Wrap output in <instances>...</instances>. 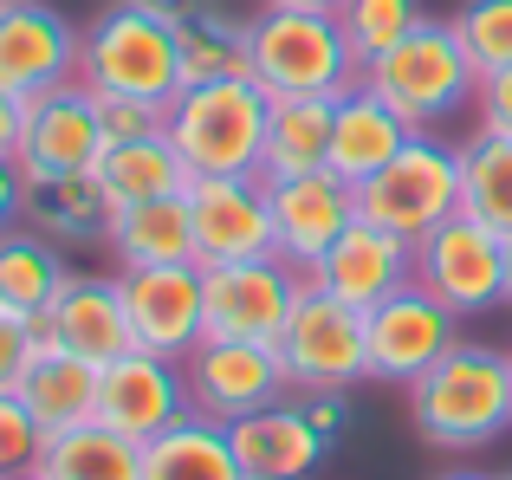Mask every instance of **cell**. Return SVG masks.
<instances>
[{
    "label": "cell",
    "mask_w": 512,
    "mask_h": 480,
    "mask_svg": "<svg viewBox=\"0 0 512 480\" xmlns=\"http://www.w3.org/2000/svg\"><path fill=\"white\" fill-rule=\"evenodd\" d=\"M474 124L493 130V137H512V72H487V78H480Z\"/></svg>",
    "instance_id": "obj_37"
},
{
    "label": "cell",
    "mask_w": 512,
    "mask_h": 480,
    "mask_svg": "<svg viewBox=\"0 0 512 480\" xmlns=\"http://www.w3.org/2000/svg\"><path fill=\"white\" fill-rule=\"evenodd\" d=\"M188 221H195V266L273 253V202H266L260 176H195L188 182Z\"/></svg>",
    "instance_id": "obj_15"
},
{
    "label": "cell",
    "mask_w": 512,
    "mask_h": 480,
    "mask_svg": "<svg viewBox=\"0 0 512 480\" xmlns=\"http://www.w3.org/2000/svg\"><path fill=\"white\" fill-rule=\"evenodd\" d=\"M33 331H39V344H59V351L85 357V364H111V357L137 351L117 279H85V273H72V286L59 292V305H52V312L39 318Z\"/></svg>",
    "instance_id": "obj_20"
},
{
    "label": "cell",
    "mask_w": 512,
    "mask_h": 480,
    "mask_svg": "<svg viewBox=\"0 0 512 480\" xmlns=\"http://www.w3.org/2000/svg\"><path fill=\"white\" fill-rule=\"evenodd\" d=\"M266 117H273V98L253 78H208L169 98L163 137L188 163V176H260Z\"/></svg>",
    "instance_id": "obj_2"
},
{
    "label": "cell",
    "mask_w": 512,
    "mask_h": 480,
    "mask_svg": "<svg viewBox=\"0 0 512 480\" xmlns=\"http://www.w3.org/2000/svg\"><path fill=\"white\" fill-rule=\"evenodd\" d=\"M91 176L104 182L111 208H130V202H163V195H188V163L175 156L169 137H143V143H111L98 156Z\"/></svg>",
    "instance_id": "obj_27"
},
{
    "label": "cell",
    "mask_w": 512,
    "mask_h": 480,
    "mask_svg": "<svg viewBox=\"0 0 512 480\" xmlns=\"http://www.w3.org/2000/svg\"><path fill=\"white\" fill-rule=\"evenodd\" d=\"M182 46V85H208V78H253V20L227 7H201L195 20L175 26Z\"/></svg>",
    "instance_id": "obj_29"
},
{
    "label": "cell",
    "mask_w": 512,
    "mask_h": 480,
    "mask_svg": "<svg viewBox=\"0 0 512 480\" xmlns=\"http://www.w3.org/2000/svg\"><path fill=\"white\" fill-rule=\"evenodd\" d=\"M20 208H26V176H20V163L0 150V234L20 228Z\"/></svg>",
    "instance_id": "obj_39"
},
{
    "label": "cell",
    "mask_w": 512,
    "mask_h": 480,
    "mask_svg": "<svg viewBox=\"0 0 512 480\" xmlns=\"http://www.w3.org/2000/svg\"><path fill=\"white\" fill-rule=\"evenodd\" d=\"M312 286H325L331 299L357 305V312H376L402 286H415V240H402V234H389V228L357 215L338 247L312 266Z\"/></svg>",
    "instance_id": "obj_18"
},
{
    "label": "cell",
    "mask_w": 512,
    "mask_h": 480,
    "mask_svg": "<svg viewBox=\"0 0 512 480\" xmlns=\"http://www.w3.org/2000/svg\"><path fill=\"white\" fill-rule=\"evenodd\" d=\"M117 292L130 312V338L137 351H156L169 364H182L208 325H201V266H117Z\"/></svg>",
    "instance_id": "obj_11"
},
{
    "label": "cell",
    "mask_w": 512,
    "mask_h": 480,
    "mask_svg": "<svg viewBox=\"0 0 512 480\" xmlns=\"http://www.w3.org/2000/svg\"><path fill=\"white\" fill-rule=\"evenodd\" d=\"M20 111H26V104L0 85V150H7V156H13V143H20Z\"/></svg>",
    "instance_id": "obj_40"
},
{
    "label": "cell",
    "mask_w": 512,
    "mask_h": 480,
    "mask_svg": "<svg viewBox=\"0 0 512 480\" xmlns=\"http://www.w3.org/2000/svg\"><path fill=\"white\" fill-rule=\"evenodd\" d=\"M111 195H104V182L91 176V169H78V176H39L26 182V208L20 221L26 228H39L46 240H59V247H91V240L111 234Z\"/></svg>",
    "instance_id": "obj_24"
},
{
    "label": "cell",
    "mask_w": 512,
    "mask_h": 480,
    "mask_svg": "<svg viewBox=\"0 0 512 480\" xmlns=\"http://www.w3.org/2000/svg\"><path fill=\"white\" fill-rule=\"evenodd\" d=\"M325 156H331V98H279L273 117H266L260 182L318 176Z\"/></svg>",
    "instance_id": "obj_26"
},
{
    "label": "cell",
    "mask_w": 512,
    "mask_h": 480,
    "mask_svg": "<svg viewBox=\"0 0 512 480\" xmlns=\"http://www.w3.org/2000/svg\"><path fill=\"white\" fill-rule=\"evenodd\" d=\"M435 480H493V474H474V468H448V474H435Z\"/></svg>",
    "instance_id": "obj_43"
},
{
    "label": "cell",
    "mask_w": 512,
    "mask_h": 480,
    "mask_svg": "<svg viewBox=\"0 0 512 480\" xmlns=\"http://www.w3.org/2000/svg\"><path fill=\"white\" fill-rule=\"evenodd\" d=\"M33 357H39V331L20 325V318H0V396H20Z\"/></svg>",
    "instance_id": "obj_36"
},
{
    "label": "cell",
    "mask_w": 512,
    "mask_h": 480,
    "mask_svg": "<svg viewBox=\"0 0 512 480\" xmlns=\"http://www.w3.org/2000/svg\"><path fill=\"white\" fill-rule=\"evenodd\" d=\"M357 215L402 240H428L441 221L461 215V143L415 130L370 182H357Z\"/></svg>",
    "instance_id": "obj_6"
},
{
    "label": "cell",
    "mask_w": 512,
    "mask_h": 480,
    "mask_svg": "<svg viewBox=\"0 0 512 480\" xmlns=\"http://www.w3.org/2000/svg\"><path fill=\"white\" fill-rule=\"evenodd\" d=\"M279 364H286L292 396L318 390H350L370 377V312L331 299L325 286L305 279L299 305H292L286 331H279Z\"/></svg>",
    "instance_id": "obj_7"
},
{
    "label": "cell",
    "mask_w": 512,
    "mask_h": 480,
    "mask_svg": "<svg viewBox=\"0 0 512 480\" xmlns=\"http://www.w3.org/2000/svg\"><path fill=\"white\" fill-rule=\"evenodd\" d=\"M506 305H512V240H506Z\"/></svg>",
    "instance_id": "obj_44"
},
{
    "label": "cell",
    "mask_w": 512,
    "mask_h": 480,
    "mask_svg": "<svg viewBox=\"0 0 512 480\" xmlns=\"http://www.w3.org/2000/svg\"><path fill=\"white\" fill-rule=\"evenodd\" d=\"M299 292H305V273L286 266L279 253L201 266V325H208V338L279 344V331H286Z\"/></svg>",
    "instance_id": "obj_8"
},
{
    "label": "cell",
    "mask_w": 512,
    "mask_h": 480,
    "mask_svg": "<svg viewBox=\"0 0 512 480\" xmlns=\"http://www.w3.org/2000/svg\"><path fill=\"white\" fill-rule=\"evenodd\" d=\"M65 286H72V266H65L59 240H46L39 228H26V221L0 234V318L39 325L59 305Z\"/></svg>",
    "instance_id": "obj_22"
},
{
    "label": "cell",
    "mask_w": 512,
    "mask_h": 480,
    "mask_svg": "<svg viewBox=\"0 0 512 480\" xmlns=\"http://www.w3.org/2000/svg\"><path fill=\"white\" fill-rule=\"evenodd\" d=\"M78 85L85 91H117V98H156L169 104L182 91V46L175 26L143 13L137 0H117L78 39Z\"/></svg>",
    "instance_id": "obj_5"
},
{
    "label": "cell",
    "mask_w": 512,
    "mask_h": 480,
    "mask_svg": "<svg viewBox=\"0 0 512 480\" xmlns=\"http://www.w3.org/2000/svg\"><path fill=\"white\" fill-rule=\"evenodd\" d=\"M182 377H188V409L221 422V429L292 396L279 344H247V338H201L195 351L182 357Z\"/></svg>",
    "instance_id": "obj_10"
},
{
    "label": "cell",
    "mask_w": 512,
    "mask_h": 480,
    "mask_svg": "<svg viewBox=\"0 0 512 480\" xmlns=\"http://www.w3.org/2000/svg\"><path fill=\"white\" fill-rule=\"evenodd\" d=\"M78 26L52 0H0V85L13 98H39L78 78Z\"/></svg>",
    "instance_id": "obj_12"
},
{
    "label": "cell",
    "mask_w": 512,
    "mask_h": 480,
    "mask_svg": "<svg viewBox=\"0 0 512 480\" xmlns=\"http://www.w3.org/2000/svg\"><path fill=\"white\" fill-rule=\"evenodd\" d=\"M39 455H46V429L33 422V409L20 396H0V480L39 468Z\"/></svg>",
    "instance_id": "obj_35"
},
{
    "label": "cell",
    "mask_w": 512,
    "mask_h": 480,
    "mask_svg": "<svg viewBox=\"0 0 512 480\" xmlns=\"http://www.w3.org/2000/svg\"><path fill=\"white\" fill-rule=\"evenodd\" d=\"M7 480H46V474H39V468H26V474H7Z\"/></svg>",
    "instance_id": "obj_45"
},
{
    "label": "cell",
    "mask_w": 512,
    "mask_h": 480,
    "mask_svg": "<svg viewBox=\"0 0 512 480\" xmlns=\"http://www.w3.org/2000/svg\"><path fill=\"white\" fill-rule=\"evenodd\" d=\"M182 416H195L182 364H169L156 351H124L104 364V377H98V422L104 429L130 435V442H156Z\"/></svg>",
    "instance_id": "obj_16"
},
{
    "label": "cell",
    "mask_w": 512,
    "mask_h": 480,
    "mask_svg": "<svg viewBox=\"0 0 512 480\" xmlns=\"http://www.w3.org/2000/svg\"><path fill=\"white\" fill-rule=\"evenodd\" d=\"M363 85L389 104L409 130H441L480 98V72L448 20H422L402 46L363 65Z\"/></svg>",
    "instance_id": "obj_3"
},
{
    "label": "cell",
    "mask_w": 512,
    "mask_h": 480,
    "mask_svg": "<svg viewBox=\"0 0 512 480\" xmlns=\"http://www.w3.org/2000/svg\"><path fill=\"white\" fill-rule=\"evenodd\" d=\"M415 435L448 455H474L512 435V351L493 344H454L428 377L409 383Z\"/></svg>",
    "instance_id": "obj_1"
},
{
    "label": "cell",
    "mask_w": 512,
    "mask_h": 480,
    "mask_svg": "<svg viewBox=\"0 0 512 480\" xmlns=\"http://www.w3.org/2000/svg\"><path fill=\"white\" fill-rule=\"evenodd\" d=\"M305 409H312V422L338 442V435L350 429V390H318V396H299Z\"/></svg>",
    "instance_id": "obj_38"
},
{
    "label": "cell",
    "mask_w": 512,
    "mask_h": 480,
    "mask_svg": "<svg viewBox=\"0 0 512 480\" xmlns=\"http://www.w3.org/2000/svg\"><path fill=\"white\" fill-rule=\"evenodd\" d=\"M98 156H104V130H98V111H91V91L78 85V78H72V85H59V91L26 98L20 143H13V163H20L26 182L98 169Z\"/></svg>",
    "instance_id": "obj_14"
},
{
    "label": "cell",
    "mask_w": 512,
    "mask_h": 480,
    "mask_svg": "<svg viewBox=\"0 0 512 480\" xmlns=\"http://www.w3.org/2000/svg\"><path fill=\"white\" fill-rule=\"evenodd\" d=\"M143 480H247L221 422L182 416L156 442H143Z\"/></svg>",
    "instance_id": "obj_28"
},
{
    "label": "cell",
    "mask_w": 512,
    "mask_h": 480,
    "mask_svg": "<svg viewBox=\"0 0 512 480\" xmlns=\"http://www.w3.org/2000/svg\"><path fill=\"white\" fill-rule=\"evenodd\" d=\"M143 13H156V20H169V26H182V20H195L208 0H137Z\"/></svg>",
    "instance_id": "obj_41"
},
{
    "label": "cell",
    "mask_w": 512,
    "mask_h": 480,
    "mask_svg": "<svg viewBox=\"0 0 512 480\" xmlns=\"http://www.w3.org/2000/svg\"><path fill=\"white\" fill-rule=\"evenodd\" d=\"M104 247L117 253V266H182V260H195L188 195H163V202H130V208H117Z\"/></svg>",
    "instance_id": "obj_25"
},
{
    "label": "cell",
    "mask_w": 512,
    "mask_h": 480,
    "mask_svg": "<svg viewBox=\"0 0 512 480\" xmlns=\"http://www.w3.org/2000/svg\"><path fill=\"white\" fill-rule=\"evenodd\" d=\"M461 344V318L428 286H402L370 312V377L376 383H415Z\"/></svg>",
    "instance_id": "obj_13"
},
{
    "label": "cell",
    "mask_w": 512,
    "mask_h": 480,
    "mask_svg": "<svg viewBox=\"0 0 512 480\" xmlns=\"http://www.w3.org/2000/svg\"><path fill=\"white\" fill-rule=\"evenodd\" d=\"M98 377H104V364H85V357L59 351V344H39L33 370H26V383H20V403L33 409L46 442L98 422Z\"/></svg>",
    "instance_id": "obj_23"
},
{
    "label": "cell",
    "mask_w": 512,
    "mask_h": 480,
    "mask_svg": "<svg viewBox=\"0 0 512 480\" xmlns=\"http://www.w3.org/2000/svg\"><path fill=\"white\" fill-rule=\"evenodd\" d=\"M266 202H273V253L286 266H299L305 279H312V266L357 221V189L344 176H331V169L292 176V182H266Z\"/></svg>",
    "instance_id": "obj_17"
},
{
    "label": "cell",
    "mask_w": 512,
    "mask_h": 480,
    "mask_svg": "<svg viewBox=\"0 0 512 480\" xmlns=\"http://www.w3.org/2000/svg\"><path fill=\"white\" fill-rule=\"evenodd\" d=\"M227 442H234V461L247 480H312V468L331 455V435L312 422L299 396L227 422Z\"/></svg>",
    "instance_id": "obj_19"
},
{
    "label": "cell",
    "mask_w": 512,
    "mask_h": 480,
    "mask_svg": "<svg viewBox=\"0 0 512 480\" xmlns=\"http://www.w3.org/2000/svg\"><path fill=\"white\" fill-rule=\"evenodd\" d=\"M338 26H344L350 59L370 65V59H383L389 46H402V39L422 26V0H344Z\"/></svg>",
    "instance_id": "obj_32"
},
{
    "label": "cell",
    "mask_w": 512,
    "mask_h": 480,
    "mask_svg": "<svg viewBox=\"0 0 512 480\" xmlns=\"http://www.w3.org/2000/svg\"><path fill=\"white\" fill-rule=\"evenodd\" d=\"M493 480H512V474H493Z\"/></svg>",
    "instance_id": "obj_46"
},
{
    "label": "cell",
    "mask_w": 512,
    "mask_h": 480,
    "mask_svg": "<svg viewBox=\"0 0 512 480\" xmlns=\"http://www.w3.org/2000/svg\"><path fill=\"white\" fill-rule=\"evenodd\" d=\"M454 33H461L467 59H474V72H512V0H467L461 13H454Z\"/></svg>",
    "instance_id": "obj_33"
},
{
    "label": "cell",
    "mask_w": 512,
    "mask_h": 480,
    "mask_svg": "<svg viewBox=\"0 0 512 480\" xmlns=\"http://www.w3.org/2000/svg\"><path fill=\"white\" fill-rule=\"evenodd\" d=\"M39 474L46 480H143V442L104 429V422H85L72 435H52L46 455H39Z\"/></svg>",
    "instance_id": "obj_30"
},
{
    "label": "cell",
    "mask_w": 512,
    "mask_h": 480,
    "mask_svg": "<svg viewBox=\"0 0 512 480\" xmlns=\"http://www.w3.org/2000/svg\"><path fill=\"white\" fill-rule=\"evenodd\" d=\"M409 137H415V130L357 78L344 98H331V156H325V169L357 189V182H370Z\"/></svg>",
    "instance_id": "obj_21"
},
{
    "label": "cell",
    "mask_w": 512,
    "mask_h": 480,
    "mask_svg": "<svg viewBox=\"0 0 512 480\" xmlns=\"http://www.w3.org/2000/svg\"><path fill=\"white\" fill-rule=\"evenodd\" d=\"M461 215L512 240V137L474 130L461 143Z\"/></svg>",
    "instance_id": "obj_31"
},
{
    "label": "cell",
    "mask_w": 512,
    "mask_h": 480,
    "mask_svg": "<svg viewBox=\"0 0 512 480\" xmlns=\"http://www.w3.org/2000/svg\"><path fill=\"white\" fill-rule=\"evenodd\" d=\"M415 286H428L454 318H480L506 305V240L480 228L474 215L441 221L428 240H415Z\"/></svg>",
    "instance_id": "obj_9"
},
{
    "label": "cell",
    "mask_w": 512,
    "mask_h": 480,
    "mask_svg": "<svg viewBox=\"0 0 512 480\" xmlns=\"http://www.w3.org/2000/svg\"><path fill=\"white\" fill-rule=\"evenodd\" d=\"M91 111H98L104 150H111V143L163 137V130H169V104H156V98H117V91H91Z\"/></svg>",
    "instance_id": "obj_34"
},
{
    "label": "cell",
    "mask_w": 512,
    "mask_h": 480,
    "mask_svg": "<svg viewBox=\"0 0 512 480\" xmlns=\"http://www.w3.org/2000/svg\"><path fill=\"white\" fill-rule=\"evenodd\" d=\"M266 7H299V13H338L344 0H266Z\"/></svg>",
    "instance_id": "obj_42"
},
{
    "label": "cell",
    "mask_w": 512,
    "mask_h": 480,
    "mask_svg": "<svg viewBox=\"0 0 512 480\" xmlns=\"http://www.w3.org/2000/svg\"><path fill=\"white\" fill-rule=\"evenodd\" d=\"M363 78L350 59L338 13H299V7H260L253 20V85L266 98H344Z\"/></svg>",
    "instance_id": "obj_4"
}]
</instances>
